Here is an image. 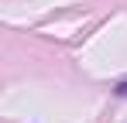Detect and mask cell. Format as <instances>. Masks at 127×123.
<instances>
[{
  "mask_svg": "<svg viewBox=\"0 0 127 123\" xmlns=\"http://www.w3.org/2000/svg\"><path fill=\"white\" fill-rule=\"evenodd\" d=\"M117 96H127V82H117V89H113Z\"/></svg>",
  "mask_w": 127,
  "mask_h": 123,
  "instance_id": "cell-1",
  "label": "cell"
}]
</instances>
